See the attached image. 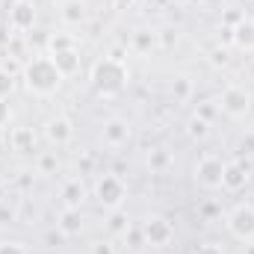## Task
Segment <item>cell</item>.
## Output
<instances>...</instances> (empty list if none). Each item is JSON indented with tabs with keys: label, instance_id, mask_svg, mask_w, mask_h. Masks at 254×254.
I'll list each match as a JSON object with an SVG mask.
<instances>
[{
	"label": "cell",
	"instance_id": "cell-1",
	"mask_svg": "<svg viewBox=\"0 0 254 254\" xmlns=\"http://www.w3.org/2000/svg\"><path fill=\"white\" fill-rule=\"evenodd\" d=\"M21 77H24L27 92L36 95V98H51V95H57L60 86H63V80H65L51 57H33L30 63L24 65Z\"/></svg>",
	"mask_w": 254,
	"mask_h": 254
},
{
	"label": "cell",
	"instance_id": "cell-2",
	"mask_svg": "<svg viewBox=\"0 0 254 254\" xmlns=\"http://www.w3.org/2000/svg\"><path fill=\"white\" fill-rule=\"evenodd\" d=\"M89 80H92V89L101 95V98H116L127 89V80H130V68L127 63H119L113 57H104L92 65L89 71Z\"/></svg>",
	"mask_w": 254,
	"mask_h": 254
},
{
	"label": "cell",
	"instance_id": "cell-3",
	"mask_svg": "<svg viewBox=\"0 0 254 254\" xmlns=\"http://www.w3.org/2000/svg\"><path fill=\"white\" fill-rule=\"evenodd\" d=\"M95 198H98V204L104 207V210H119V207H125L127 201V187L125 181L119 178V175H101L98 181H95Z\"/></svg>",
	"mask_w": 254,
	"mask_h": 254
},
{
	"label": "cell",
	"instance_id": "cell-4",
	"mask_svg": "<svg viewBox=\"0 0 254 254\" xmlns=\"http://www.w3.org/2000/svg\"><path fill=\"white\" fill-rule=\"evenodd\" d=\"M225 225H228V234L234 237V240H240V243H254V207L252 204H237L231 213H228V219H225Z\"/></svg>",
	"mask_w": 254,
	"mask_h": 254
},
{
	"label": "cell",
	"instance_id": "cell-5",
	"mask_svg": "<svg viewBox=\"0 0 254 254\" xmlns=\"http://www.w3.org/2000/svg\"><path fill=\"white\" fill-rule=\"evenodd\" d=\"M195 184L198 187H204V190H222V181H225V160L222 157H216V154H207V157H201L198 160V166H195Z\"/></svg>",
	"mask_w": 254,
	"mask_h": 254
},
{
	"label": "cell",
	"instance_id": "cell-6",
	"mask_svg": "<svg viewBox=\"0 0 254 254\" xmlns=\"http://www.w3.org/2000/svg\"><path fill=\"white\" fill-rule=\"evenodd\" d=\"M219 110L231 119H246L252 110V92L243 86H225L219 98Z\"/></svg>",
	"mask_w": 254,
	"mask_h": 254
},
{
	"label": "cell",
	"instance_id": "cell-7",
	"mask_svg": "<svg viewBox=\"0 0 254 254\" xmlns=\"http://www.w3.org/2000/svg\"><path fill=\"white\" fill-rule=\"evenodd\" d=\"M139 228H142L145 243H148L151 249H163V246H169V243L175 240V228H172V222H169L166 216H148Z\"/></svg>",
	"mask_w": 254,
	"mask_h": 254
},
{
	"label": "cell",
	"instance_id": "cell-8",
	"mask_svg": "<svg viewBox=\"0 0 254 254\" xmlns=\"http://www.w3.org/2000/svg\"><path fill=\"white\" fill-rule=\"evenodd\" d=\"M130 136H133V127H130L127 119L113 116V119H107V122H104L101 139H104V145H107V148H122V145L130 142Z\"/></svg>",
	"mask_w": 254,
	"mask_h": 254
},
{
	"label": "cell",
	"instance_id": "cell-9",
	"mask_svg": "<svg viewBox=\"0 0 254 254\" xmlns=\"http://www.w3.org/2000/svg\"><path fill=\"white\" fill-rule=\"evenodd\" d=\"M252 181V166L246 160H234V163H225V181H222V190L228 192H240L249 187Z\"/></svg>",
	"mask_w": 254,
	"mask_h": 254
},
{
	"label": "cell",
	"instance_id": "cell-10",
	"mask_svg": "<svg viewBox=\"0 0 254 254\" xmlns=\"http://www.w3.org/2000/svg\"><path fill=\"white\" fill-rule=\"evenodd\" d=\"M33 24H36V6L30 0H15L9 9V27L24 33V30H33Z\"/></svg>",
	"mask_w": 254,
	"mask_h": 254
},
{
	"label": "cell",
	"instance_id": "cell-11",
	"mask_svg": "<svg viewBox=\"0 0 254 254\" xmlns=\"http://www.w3.org/2000/svg\"><path fill=\"white\" fill-rule=\"evenodd\" d=\"M71 136H74L71 119H65V116H54V119H48V125H45V139H48L54 148L68 145V142H71Z\"/></svg>",
	"mask_w": 254,
	"mask_h": 254
},
{
	"label": "cell",
	"instance_id": "cell-12",
	"mask_svg": "<svg viewBox=\"0 0 254 254\" xmlns=\"http://www.w3.org/2000/svg\"><path fill=\"white\" fill-rule=\"evenodd\" d=\"M57 228L63 231L65 237H80L83 228H86V216H83V210L63 207V213H60V219H57Z\"/></svg>",
	"mask_w": 254,
	"mask_h": 254
},
{
	"label": "cell",
	"instance_id": "cell-13",
	"mask_svg": "<svg viewBox=\"0 0 254 254\" xmlns=\"http://www.w3.org/2000/svg\"><path fill=\"white\" fill-rule=\"evenodd\" d=\"M86 184L80 178H71L65 181L63 190H60V198H63V207H74V210H83V201H86Z\"/></svg>",
	"mask_w": 254,
	"mask_h": 254
},
{
	"label": "cell",
	"instance_id": "cell-14",
	"mask_svg": "<svg viewBox=\"0 0 254 254\" xmlns=\"http://www.w3.org/2000/svg\"><path fill=\"white\" fill-rule=\"evenodd\" d=\"M231 45L246 51V54H254V21L252 18H243L237 27H231Z\"/></svg>",
	"mask_w": 254,
	"mask_h": 254
},
{
	"label": "cell",
	"instance_id": "cell-15",
	"mask_svg": "<svg viewBox=\"0 0 254 254\" xmlns=\"http://www.w3.org/2000/svg\"><path fill=\"white\" fill-rule=\"evenodd\" d=\"M54 65L60 68V74L63 77H74L77 71H80V51L77 48H68V51H60V54H48Z\"/></svg>",
	"mask_w": 254,
	"mask_h": 254
},
{
	"label": "cell",
	"instance_id": "cell-16",
	"mask_svg": "<svg viewBox=\"0 0 254 254\" xmlns=\"http://www.w3.org/2000/svg\"><path fill=\"white\" fill-rule=\"evenodd\" d=\"M145 163H148V169H151V175H166V172L172 169V163H175V157H172V151H169V148H163V145H157V148H151V151H148V157H145Z\"/></svg>",
	"mask_w": 254,
	"mask_h": 254
},
{
	"label": "cell",
	"instance_id": "cell-17",
	"mask_svg": "<svg viewBox=\"0 0 254 254\" xmlns=\"http://www.w3.org/2000/svg\"><path fill=\"white\" fill-rule=\"evenodd\" d=\"M60 18H63V24H68V27H80L86 21V3L83 0H63Z\"/></svg>",
	"mask_w": 254,
	"mask_h": 254
},
{
	"label": "cell",
	"instance_id": "cell-18",
	"mask_svg": "<svg viewBox=\"0 0 254 254\" xmlns=\"http://www.w3.org/2000/svg\"><path fill=\"white\" fill-rule=\"evenodd\" d=\"M12 148L21 151V154H33V151H36V136H33V130H30V127H18V130L12 133Z\"/></svg>",
	"mask_w": 254,
	"mask_h": 254
},
{
	"label": "cell",
	"instance_id": "cell-19",
	"mask_svg": "<svg viewBox=\"0 0 254 254\" xmlns=\"http://www.w3.org/2000/svg\"><path fill=\"white\" fill-rule=\"evenodd\" d=\"M107 213H110V216H107V228H110L113 234L125 237L127 228L133 225V222H130V216H127V210H125V207H119V210H107Z\"/></svg>",
	"mask_w": 254,
	"mask_h": 254
},
{
	"label": "cell",
	"instance_id": "cell-20",
	"mask_svg": "<svg viewBox=\"0 0 254 254\" xmlns=\"http://www.w3.org/2000/svg\"><path fill=\"white\" fill-rule=\"evenodd\" d=\"M192 92H195V83H192L190 74H178V77L172 80V95H175V101H190Z\"/></svg>",
	"mask_w": 254,
	"mask_h": 254
},
{
	"label": "cell",
	"instance_id": "cell-21",
	"mask_svg": "<svg viewBox=\"0 0 254 254\" xmlns=\"http://www.w3.org/2000/svg\"><path fill=\"white\" fill-rule=\"evenodd\" d=\"M187 136H190L192 142H204V139L210 136V122H204V119L192 116L190 122H187Z\"/></svg>",
	"mask_w": 254,
	"mask_h": 254
},
{
	"label": "cell",
	"instance_id": "cell-22",
	"mask_svg": "<svg viewBox=\"0 0 254 254\" xmlns=\"http://www.w3.org/2000/svg\"><path fill=\"white\" fill-rule=\"evenodd\" d=\"M154 45H157V33H151V30H136L133 33V48L139 54H148Z\"/></svg>",
	"mask_w": 254,
	"mask_h": 254
},
{
	"label": "cell",
	"instance_id": "cell-23",
	"mask_svg": "<svg viewBox=\"0 0 254 254\" xmlns=\"http://www.w3.org/2000/svg\"><path fill=\"white\" fill-rule=\"evenodd\" d=\"M125 246L130 249V252H142L148 243H145V234H142V228L139 225H130L125 234Z\"/></svg>",
	"mask_w": 254,
	"mask_h": 254
},
{
	"label": "cell",
	"instance_id": "cell-24",
	"mask_svg": "<svg viewBox=\"0 0 254 254\" xmlns=\"http://www.w3.org/2000/svg\"><path fill=\"white\" fill-rule=\"evenodd\" d=\"M74 48V39L68 33H51L48 36V54H60V51H68Z\"/></svg>",
	"mask_w": 254,
	"mask_h": 254
},
{
	"label": "cell",
	"instance_id": "cell-25",
	"mask_svg": "<svg viewBox=\"0 0 254 254\" xmlns=\"http://www.w3.org/2000/svg\"><path fill=\"white\" fill-rule=\"evenodd\" d=\"M15 92V74H9L0 65V101H9V95Z\"/></svg>",
	"mask_w": 254,
	"mask_h": 254
},
{
	"label": "cell",
	"instance_id": "cell-26",
	"mask_svg": "<svg viewBox=\"0 0 254 254\" xmlns=\"http://www.w3.org/2000/svg\"><path fill=\"white\" fill-rule=\"evenodd\" d=\"M219 113H222V110H219V101H204V104H198V110H195V116L204 119V122H213Z\"/></svg>",
	"mask_w": 254,
	"mask_h": 254
},
{
	"label": "cell",
	"instance_id": "cell-27",
	"mask_svg": "<svg viewBox=\"0 0 254 254\" xmlns=\"http://www.w3.org/2000/svg\"><path fill=\"white\" fill-rule=\"evenodd\" d=\"M57 166H60L57 154H51V151L39 154V172H42V175H48V172H57Z\"/></svg>",
	"mask_w": 254,
	"mask_h": 254
},
{
	"label": "cell",
	"instance_id": "cell-28",
	"mask_svg": "<svg viewBox=\"0 0 254 254\" xmlns=\"http://www.w3.org/2000/svg\"><path fill=\"white\" fill-rule=\"evenodd\" d=\"M0 254H30V249L18 240H3L0 243Z\"/></svg>",
	"mask_w": 254,
	"mask_h": 254
},
{
	"label": "cell",
	"instance_id": "cell-29",
	"mask_svg": "<svg viewBox=\"0 0 254 254\" xmlns=\"http://www.w3.org/2000/svg\"><path fill=\"white\" fill-rule=\"evenodd\" d=\"M237 154H240V157H254V133H246V136L237 142Z\"/></svg>",
	"mask_w": 254,
	"mask_h": 254
},
{
	"label": "cell",
	"instance_id": "cell-30",
	"mask_svg": "<svg viewBox=\"0 0 254 254\" xmlns=\"http://www.w3.org/2000/svg\"><path fill=\"white\" fill-rule=\"evenodd\" d=\"M89 254H116V246L110 240H98V243L89 246Z\"/></svg>",
	"mask_w": 254,
	"mask_h": 254
},
{
	"label": "cell",
	"instance_id": "cell-31",
	"mask_svg": "<svg viewBox=\"0 0 254 254\" xmlns=\"http://www.w3.org/2000/svg\"><path fill=\"white\" fill-rule=\"evenodd\" d=\"M243 18H246V15H243V12H240V9H228V12H225V15H222V24H225V27H228V30H231V27H237V24H240V21H243Z\"/></svg>",
	"mask_w": 254,
	"mask_h": 254
},
{
	"label": "cell",
	"instance_id": "cell-32",
	"mask_svg": "<svg viewBox=\"0 0 254 254\" xmlns=\"http://www.w3.org/2000/svg\"><path fill=\"white\" fill-rule=\"evenodd\" d=\"M219 213H222V210H219V204H216V201H207V204L201 207V219H204V222H213Z\"/></svg>",
	"mask_w": 254,
	"mask_h": 254
},
{
	"label": "cell",
	"instance_id": "cell-33",
	"mask_svg": "<svg viewBox=\"0 0 254 254\" xmlns=\"http://www.w3.org/2000/svg\"><path fill=\"white\" fill-rule=\"evenodd\" d=\"M195 254H225V249H222L219 243H213V240H207V243H201V246L195 249Z\"/></svg>",
	"mask_w": 254,
	"mask_h": 254
},
{
	"label": "cell",
	"instance_id": "cell-34",
	"mask_svg": "<svg viewBox=\"0 0 254 254\" xmlns=\"http://www.w3.org/2000/svg\"><path fill=\"white\" fill-rule=\"evenodd\" d=\"M210 63L213 65H228L231 63V57H228L225 48H216V51H210Z\"/></svg>",
	"mask_w": 254,
	"mask_h": 254
},
{
	"label": "cell",
	"instance_id": "cell-35",
	"mask_svg": "<svg viewBox=\"0 0 254 254\" xmlns=\"http://www.w3.org/2000/svg\"><path fill=\"white\" fill-rule=\"evenodd\" d=\"M157 42H160L163 48H172V45L178 42V33H175V30H163V33H157Z\"/></svg>",
	"mask_w": 254,
	"mask_h": 254
},
{
	"label": "cell",
	"instance_id": "cell-36",
	"mask_svg": "<svg viewBox=\"0 0 254 254\" xmlns=\"http://www.w3.org/2000/svg\"><path fill=\"white\" fill-rule=\"evenodd\" d=\"M92 169H95V160H92L89 154L77 160V172H80V175H92Z\"/></svg>",
	"mask_w": 254,
	"mask_h": 254
},
{
	"label": "cell",
	"instance_id": "cell-37",
	"mask_svg": "<svg viewBox=\"0 0 254 254\" xmlns=\"http://www.w3.org/2000/svg\"><path fill=\"white\" fill-rule=\"evenodd\" d=\"M12 222H15V207L0 204V225H12Z\"/></svg>",
	"mask_w": 254,
	"mask_h": 254
},
{
	"label": "cell",
	"instance_id": "cell-38",
	"mask_svg": "<svg viewBox=\"0 0 254 254\" xmlns=\"http://www.w3.org/2000/svg\"><path fill=\"white\" fill-rule=\"evenodd\" d=\"M9 30H12L9 24H0V51L12 45V33H9Z\"/></svg>",
	"mask_w": 254,
	"mask_h": 254
},
{
	"label": "cell",
	"instance_id": "cell-39",
	"mask_svg": "<svg viewBox=\"0 0 254 254\" xmlns=\"http://www.w3.org/2000/svg\"><path fill=\"white\" fill-rule=\"evenodd\" d=\"M136 3H139V0H113V9H119V12H130V9H136Z\"/></svg>",
	"mask_w": 254,
	"mask_h": 254
},
{
	"label": "cell",
	"instance_id": "cell-40",
	"mask_svg": "<svg viewBox=\"0 0 254 254\" xmlns=\"http://www.w3.org/2000/svg\"><path fill=\"white\" fill-rule=\"evenodd\" d=\"M3 68H6L9 74H18V71H24V68H21V65L15 63V60H6V63H3Z\"/></svg>",
	"mask_w": 254,
	"mask_h": 254
},
{
	"label": "cell",
	"instance_id": "cell-41",
	"mask_svg": "<svg viewBox=\"0 0 254 254\" xmlns=\"http://www.w3.org/2000/svg\"><path fill=\"white\" fill-rule=\"evenodd\" d=\"M6 122H9V104L0 101V125H6Z\"/></svg>",
	"mask_w": 254,
	"mask_h": 254
},
{
	"label": "cell",
	"instance_id": "cell-42",
	"mask_svg": "<svg viewBox=\"0 0 254 254\" xmlns=\"http://www.w3.org/2000/svg\"><path fill=\"white\" fill-rule=\"evenodd\" d=\"M63 231H60V234H48V246H60V243H63Z\"/></svg>",
	"mask_w": 254,
	"mask_h": 254
},
{
	"label": "cell",
	"instance_id": "cell-43",
	"mask_svg": "<svg viewBox=\"0 0 254 254\" xmlns=\"http://www.w3.org/2000/svg\"><path fill=\"white\" fill-rule=\"evenodd\" d=\"M110 57H113V60H119V63H125V48H113V51H110Z\"/></svg>",
	"mask_w": 254,
	"mask_h": 254
},
{
	"label": "cell",
	"instance_id": "cell-44",
	"mask_svg": "<svg viewBox=\"0 0 254 254\" xmlns=\"http://www.w3.org/2000/svg\"><path fill=\"white\" fill-rule=\"evenodd\" d=\"M252 21H254V18H252Z\"/></svg>",
	"mask_w": 254,
	"mask_h": 254
}]
</instances>
